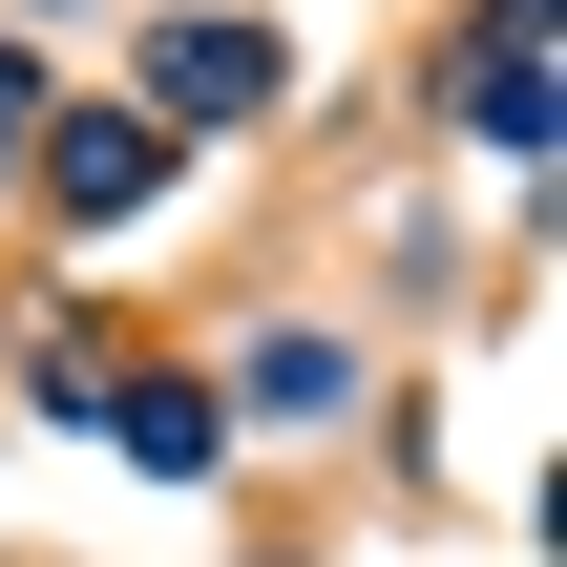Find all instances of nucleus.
<instances>
[{
	"label": "nucleus",
	"instance_id": "f257e3e1",
	"mask_svg": "<svg viewBox=\"0 0 567 567\" xmlns=\"http://www.w3.org/2000/svg\"><path fill=\"white\" fill-rule=\"evenodd\" d=\"M147 84H168L189 126H210V105H274V42H252V21H168V63H147Z\"/></svg>",
	"mask_w": 567,
	"mask_h": 567
},
{
	"label": "nucleus",
	"instance_id": "f03ea898",
	"mask_svg": "<svg viewBox=\"0 0 567 567\" xmlns=\"http://www.w3.org/2000/svg\"><path fill=\"white\" fill-rule=\"evenodd\" d=\"M42 189H63L84 231H105V210H147V126H63V147H42Z\"/></svg>",
	"mask_w": 567,
	"mask_h": 567
},
{
	"label": "nucleus",
	"instance_id": "7ed1b4c3",
	"mask_svg": "<svg viewBox=\"0 0 567 567\" xmlns=\"http://www.w3.org/2000/svg\"><path fill=\"white\" fill-rule=\"evenodd\" d=\"M463 105H484V126H505V147H526V126H547V21H526V0H505V21H484V84H463Z\"/></svg>",
	"mask_w": 567,
	"mask_h": 567
}]
</instances>
